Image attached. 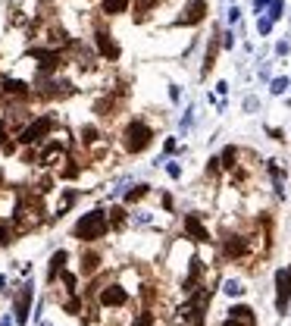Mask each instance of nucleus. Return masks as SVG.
<instances>
[{
	"label": "nucleus",
	"mask_w": 291,
	"mask_h": 326,
	"mask_svg": "<svg viewBox=\"0 0 291 326\" xmlns=\"http://www.w3.org/2000/svg\"><path fill=\"white\" fill-rule=\"evenodd\" d=\"M113 229H110V220H106V207H91V210H85L76 223H72V239L76 242H82V245H97V242H103L106 235H110Z\"/></svg>",
	"instance_id": "1"
},
{
	"label": "nucleus",
	"mask_w": 291,
	"mask_h": 326,
	"mask_svg": "<svg viewBox=\"0 0 291 326\" xmlns=\"http://www.w3.org/2000/svg\"><path fill=\"white\" fill-rule=\"evenodd\" d=\"M154 144V125L148 119H129L122 125V132H119V148L129 154V157H138L144 154Z\"/></svg>",
	"instance_id": "2"
},
{
	"label": "nucleus",
	"mask_w": 291,
	"mask_h": 326,
	"mask_svg": "<svg viewBox=\"0 0 291 326\" xmlns=\"http://www.w3.org/2000/svg\"><path fill=\"white\" fill-rule=\"evenodd\" d=\"M53 132V116H34L28 119L19 132H16V144L22 148H34V144H44Z\"/></svg>",
	"instance_id": "3"
},
{
	"label": "nucleus",
	"mask_w": 291,
	"mask_h": 326,
	"mask_svg": "<svg viewBox=\"0 0 291 326\" xmlns=\"http://www.w3.org/2000/svg\"><path fill=\"white\" fill-rule=\"evenodd\" d=\"M91 304H97V311H122V307L129 304V288L122 282H106Z\"/></svg>",
	"instance_id": "4"
},
{
	"label": "nucleus",
	"mask_w": 291,
	"mask_h": 326,
	"mask_svg": "<svg viewBox=\"0 0 291 326\" xmlns=\"http://www.w3.org/2000/svg\"><path fill=\"white\" fill-rule=\"evenodd\" d=\"M31 304H34V282L25 279L19 285V292L13 295V323L16 326H25L31 320Z\"/></svg>",
	"instance_id": "5"
},
{
	"label": "nucleus",
	"mask_w": 291,
	"mask_h": 326,
	"mask_svg": "<svg viewBox=\"0 0 291 326\" xmlns=\"http://www.w3.org/2000/svg\"><path fill=\"white\" fill-rule=\"evenodd\" d=\"M28 57H31V60H38L41 76H57V72L66 66V57H63V50H60V47H31V50H28Z\"/></svg>",
	"instance_id": "6"
},
{
	"label": "nucleus",
	"mask_w": 291,
	"mask_h": 326,
	"mask_svg": "<svg viewBox=\"0 0 291 326\" xmlns=\"http://www.w3.org/2000/svg\"><path fill=\"white\" fill-rule=\"evenodd\" d=\"M76 91V85L69 79H60V76H38V94L53 101V97H66Z\"/></svg>",
	"instance_id": "7"
},
{
	"label": "nucleus",
	"mask_w": 291,
	"mask_h": 326,
	"mask_svg": "<svg viewBox=\"0 0 291 326\" xmlns=\"http://www.w3.org/2000/svg\"><path fill=\"white\" fill-rule=\"evenodd\" d=\"M288 304H291V264L276 270V311L288 314Z\"/></svg>",
	"instance_id": "8"
},
{
	"label": "nucleus",
	"mask_w": 291,
	"mask_h": 326,
	"mask_svg": "<svg viewBox=\"0 0 291 326\" xmlns=\"http://www.w3.org/2000/svg\"><path fill=\"white\" fill-rule=\"evenodd\" d=\"M250 254V239L247 235H238V232H232L223 239V257L229 260H244Z\"/></svg>",
	"instance_id": "9"
},
{
	"label": "nucleus",
	"mask_w": 291,
	"mask_h": 326,
	"mask_svg": "<svg viewBox=\"0 0 291 326\" xmlns=\"http://www.w3.org/2000/svg\"><path fill=\"white\" fill-rule=\"evenodd\" d=\"M91 38H94V50L100 53L103 60H110V63H116V60L122 57V50H119V44L113 41V35L106 31V28H94V35H91Z\"/></svg>",
	"instance_id": "10"
},
{
	"label": "nucleus",
	"mask_w": 291,
	"mask_h": 326,
	"mask_svg": "<svg viewBox=\"0 0 291 326\" xmlns=\"http://www.w3.org/2000/svg\"><path fill=\"white\" fill-rule=\"evenodd\" d=\"M100 267H103V254L97 251V245H85V251L79 254V273L88 276V279H94Z\"/></svg>",
	"instance_id": "11"
},
{
	"label": "nucleus",
	"mask_w": 291,
	"mask_h": 326,
	"mask_svg": "<svg viewBox=\"0 0 291 326\" xmlns=\"http://www.w3.org/2000/svg\"><path fill=\"white\" fill-rule=\"evenodd\" d=\"M223 326H257V314H253V307H247V304H232L226 311Z\"/></svg>",
	"instance_id": "12"
},
{
	"label": "nucleus",
	"mask_w": 291,
	"mask_h": 326,
	"mask_svg": "<svg viewBox=\"0 0 291 326\" xmlns=\"http://www.w3.org/2000/svg\"><path fill=\"white\" fill-rule=\"evenodd\" d=\"M0 94H7L13 101H28L31 97V85L25 79H13V76H4L0 79Z\"/></svg>",
	"instance_id": "13"
},
{
	"label": "nucleus",
	"mask_w": 291,
	"mask_h": 326,
	"mask_svg": "<svg viewBox=\"0 0 291 326\" xmlns=\"http://www.w3.org/2000/svg\"><path fill=\"white\" fill-rule=\"evenodd\" d=\"M204 16H207V0H191V4H185L181 16L172 19V25H197Z\"/></svg>",
	"instance_id": "14"
},
{
	"label": "nucleus",
	"mask_w": 291,
	"mask_h": 326,
	"mask_svg": "<svg viewBox=\"0 0 291 326\" xmlns=\"http://www.w3.org/2000/svg\"><path fill=\"white\" fill-rule=\"evenodd\" d=\"M66 264H69V251H66V248L53 251L50 260H47V273H44V279H47V282H57V279H60V273L66 270Z\"/></svg>",
	"instance_id": "15"
},
{
	"label": "nucleus",
	"mask_w": 291,
	"mask_h": 326,
	"mask_svg": "<svg viewBox=\"0 0 291 326\" xmlns=\"http://www.w3.org/2000/svg\"><path fill=\"white\" fill-rule=\"evenodd\" d=\"M185 232H188V239H194V242H210V232H207V226L201 220H197V213L185 216Z\"/></svg>",
	"instance_id": "16"
},
{
	"label": "nucleus",
	"mask_w": 291,
	"mask_h": 326,
	"mask_svg": "<svg viewBox=\"0 0 291 326\" xmlns=\"http://www.w3.org/2000/svg\"><path fill=\"white\" fill-rule=\"evenodd\" d=\"M151 188H154V185H148V182H135L132 188H125V191H122V207L138 204L141 198H148V194H151Z\"/></svg>",
	"instance_id": "17"
},
{
	"label": "nucleus",
	"mask_w": 291,
	"mask_h": 326,
	"mask_svg": "<svg viewBox=\"0 0 291 326\" xmlns=\"http://www.w3.org/2000/svg\"><path fill=\"white\" fill-rule=\"evenodd\" d=\"M79 188H63V198H60V204H57V210H53V223H57V220H63V216L69 213V207L72 204H76L79 201Z\"/></svg>",
	"instance_id": "18"
},
{
	"label": "nucleus",
	"mask_w": 291,
	"mask_h": 326,
	"mask_svg": "<svg viewBox=\"0 0 291 326\" xmlns=\"http://www.w3.org/2000/svg\"><path fill=\"white\" fill-rule=\"evenodd\" d=\"M220 28H213V38H210V47H207V57H204V69H201V76H207V72L216 66V53H220Z\"/></svg>",
	"instance_id": "19"
},
{
	"label": "nucleus",
	"mask_w": 291,
	"mask_h": 326,
	"mask_svg": "<svg viewBox=\"0 0 291 326\" xmlns=\"http://www.w3.org/2000/svg\"><path fill=\"white\" fill-rule=\"evenodd\" d=\"M132 10V0H100V13L103 16H122Z\"/></svg>",
	"instance_id": "20"
},
{
	"label": "nucleus",
	"mask_w": 291,
	"mask_h": 326,
	"mask_svg": "<svg viewBox=\"0 0 291 326\" xmlns=\"http://www.w3.org/2000/svg\"><path fill=\"white\" fill-rule=\"evenodd\" d=\"M106 220H110V229H119L125 220H129V207H122V204L106 207Z\"/></svg>",
	"instance_id": "21"
},
{
	"label": "nucleus",
	"mask_w": 291,
	"mask_h": 326,
	"mask_svg": "<svg viewBox=\"0 0 291 326\" xmlns=\"http://www.w3.org/2000/svg\"><path fill=\"white\" fill-rule=\"evenodd\" d=\"M60 282H63V292H66V295H79V276L72 273L69 267L60 273Z\"/></svg>",
	"instance_id": "22"
},
{
	"label": "nucleus",
	"mask_w": 291,
	"mask_h": 326,
	"mask_svg": "<svg viewBox=\"0 0 291 326\" xmlns=\"http://www.w3.org/2000/svg\"><path fill=\"white\" fill-rule=\"evenodd\" d=\"M16 235H19V232H16V226L10 220H0V248H10L16 242Z\"/></svg>",
	"instance_id": "23"
},
{
	"label": "nucleus",
	"mask_w": 291,
	"mask_h": 326,
	"mask_svg": "<svg viewBox=\"0 0 291 326\" xmlns=\"http://www.w3.org/2000/svg\"><path fill=\"white\" fill-rule=\"evenodd\" d=\"M223 292H226L229 298H241V295H244V285H241L238 279H226V282H223Z\"/></svg>",
	"instance_id": "24"
},
{
	"label": "nucleus",
	"mask_w": 291,
	"mask_h": 326,
	"mask_svg": "<svg viewBox=\"0 0 291 326\" xmlns=\"http://www.w3.org/2000/svg\"><path fill=\"white\" fill-rule=\"evenodd\" d=\"M282 13H285V0H269V7H266V19H282Z\"/></svg>",
	"instance_id": "25"
},
{
	"label": "nucleus",
	"mask_w": 291,
	"mask_h": 326,
	"mask_svg": "<svg viewBox=\"0 0 291 326\" xmlns=\"http://www.w3.org/2000/svg\"><path fill=\"white\" fill-rule=\"evenodd\" d=\"M216 160H220V167H226V170H232L235 167V160H238V148H226L220 157H216Z\"/></svg>",
	"instance_id": "26"
},
{
	"label": "nucleus",
	"mask_w": 291,
	"mask_h": 326,
	"mask_svg": "<svg viewBox=\"0 0 291 326\" xmlns=\"http://www.w3.org/2000/svg\"><path fill=\"white\" fill-rule=\"evenodd\" d=\"M132 326H154V311H151V307L138 311V317L132 320Z\"/></svg>",
	"instance_id": "27"
},
{
	"label": "nucleus",
	"mask_w": 291,
	"mask_h": 326,
	"mask_svg": "<svg viewBox=\"0 0 291 326\" xmlns=\"http://www.w3.org/2000/svg\"><path fill=\"white\" fill-rule=\"evenodd\" d=\"M60 176H63V179H79V176H82V167H79V163H72V160H66V167L60 170Z\"/></svg>",
	"instance_id": "28"
},
{
	"label": "nucleus",
	"mask_w": 291,
	"mask_h": 326,
	"mask_svg": "<svg viewBox=\"0 0 291 326\" xmlns=\"http://www.w3.org/2000/svg\"><path fill=\"white\" fill-rule=\"evenodd\" d=\"M285 88H288V79H285V76H279V79L269 82V91H272V94H285Z\"/></svg>",
	"instance_id": "29"
},
{
	"label": "nucleus",
	"mask_w": 291,
	"mask_h": 326,
	"mask_svg": "<svg viewBox=\"0 0 291 326\" xmlns=\"http://www.w3.org/2000/svg\"><path fill=\"white\" fill-rule=\"evenodd\" d=\"M10 144V125H7V119L0 116V148H7Z\"/></svg>",
	"instance_id": "30"
},
{
	"label": "nucleus",
	"mask_w": 291,
	"mask_h": 326,
	"mask_svg": "<svg viewBox=\"0 0 291 326\" xmlns=\"http://www.w3.org/2000/svg\"><path fill=\"white\" fill-rule=\"evenodd\" d=\"M257 31H260V35H269V31H272V19H266V16H263V19L257 22Z\"/></svg>",
	"instance_id": "31"
},
{
	"label": "nucleus",
	"mask_w": 291,
	"mask_h": 326,
	"mask_svg": "<svg viewBox=\"0 0 291 326\" xmlns=\"http://www.w3.org/2000/svg\"><path fill=\"white\" fill-rule=\"evenodd\" d=\"M166 173H169L172 179H181V167H178V163H166Z\"/></svg>",
	"instance_id": "32"
},
{
	"label": "nucleus",
	"mask_w": 291,
	"mask_h": 326,
	"mask_svg": "<svg viewBox=\"0 0 291 326\" xmlns=\"http://www.w3.org/2000/svg\"><path fill=\"white\" fill-rule=\"evenodd\" d=\"M288 50H291V44H288V41H279V44H276V53H279V57H285Z\"/></svg>",
	"instance_id": "33"
},
{
	"label": "nucleus",
	"mask_w": 291,
	"mask_h": 326,
	"mask_svg": "<svg viewBox=\"0 0 291 326\" xmlns=\"http://www.w3.org/2000/svg\"><path fill=\"white\" fill-rule=\"evenodd\" d=\"M238 19H241V10L232 7V10H229V22H238Z\"/></svg>",
	"instance_id": "34"
},
{
	"label": "nucleus",
	"mask_w": 291,
	"mask_h": 326,
	"mask_svg": "<svg viewBox=\"0 0 291 326\" xmlns=\"http://www.w3.org/2000/svg\"><path fill=\"white\" fill-rule=\"evenodd\" d=\"M257 107H260L257 97H244V110H257Z\"/></svg>",
	"instance_id": "35"
},
{
	"label": "nucleus",
	"mask_w": 291,
	"mask_h": 326,
	"mask_svg": "<svg viewBox=\"0 0 291 326\" xmlns=\"http://www.w3.org/2000/svg\"><path fill=\"white\" fill-rule=\"evenodd\" d=\"M266 135H272V138H276V141H285V138H282V129H272V125H269V129H266Z\"/></svg>",
	"instance_id": "36"
},
{
	"label": "nucleus",
	"mask_w": 291,
	"mask_h": 326,
	"mask_svg": "<svg viewBox=\"0 0 291 326\" xmlns=\"http://www.w3.org/2000/svg\"><path fill=\"white\" fill-rule=\"evenodd\" d=\"M178 97H181V91H178V85H172V88H169V101H172V104H175V101H178Z\"/></svg>",
	"instance_id": "37"
},
{
	"label": "nucleus",
	"mask_w": 291,
	"mask_h": 326,
	"mask_svg": "<svg viewBox=\"0 0 291 326\" xmlns=\"http://www.w3.org/2000/svg\"><path fill=\"white\" fill-rule=\"evenodd\" d=\"M172 151H175V138H169L166 144H163V154H172Z\"/></svg>",
	"instance_id": "38"
},
{
	"label": "nucleus",
	"mask_w": 291,
	"mask_h": 326,
	"mask_svg": "<svg viewBox=\"0 0 291 326\" xmlns=\"http://www.w3.org/2000/svg\"><path fill=\"white\" fill-rule=\"evenodd\" d=\"M263 7H269V0H253V10H257V13H260Z\"/></svg>",
	"instance_id": "39"
},
{
	"label": "nucleus",
	"mask_w": 291,
	"mask_h": 326,
	"mask_svg": "<svg viewBox=\"0 0 291 326\" xmlns=\"http://www.w3.org/2000/svg\"><path fill=\"white\" fill-rule=\"evenodd\" d=\"M0 326H16V323H13V317L7 314V317H0Z\"/></svg>",
	"instance_id": "40"
},
{
	"label": "nucleus",
	"mask_w": 291,
	"mask_h": 326,
	"mask_svg": "<svg viewBox=\"0 0 291 326\" xmlns=\"http://www.w3.org/2000/svg\"><path fill=\"white\" fill-rule=\"evenodd\" d=\"M4 285H7V276H0V292H4Z\"/></svg>",
	"instance_id": "41"
}]
</instances>
